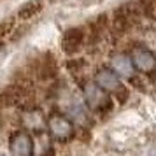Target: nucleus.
<instances>
[{"label": "nucleus", "mask_w": 156, "mask_h": 156, "mask_svg": "<svg viewBox=\"0 0 156 156\" xmlns=\"http://www.w3.org/2000/svg\"><path fill=\"white\" fill-rule=\"evenodd\" d=\"M114 93H116V98H118L119 104H123V102L128 98V90L125 88V86H119L118 90H114Z\"/></svg>", "instance_id": "16"}, {"label": "nucleus", "mask_w": 156, "mask_h": 156, "mask_svg": "<svg viewBox=\"0 0 156 156\" xmlns=\"http://www.w3.org/2000/svg\"><path fill=\"white\" fill-rule=\"evenodd\" d=\"M111 65H112V70L121 77H132L133 76V63L126 55H114L112 60H111Z\"/></svg>", "instance_id": "10"}, {"label": "nucleus", "mask_w": 156, "mask_h": 156, "mask_svg": "<svg viewBox=\"0 0 156 156\" xmlns=\"http://www.w3.org/2000/svg\"><path fill=\"white\" fill-rule=\"evenodd\" d=\"M83 62H81V60H70V62H69V63H67V67H69V69H70L72 72H77L79 69H81V67H83Z\"/></svg>", "instance_id": "17"}, {"label": "nucleus", "mask_w": 156, "mask_h": 156, "mask_svg": "<svg viewBox=\"0 0 156 156\" xmlns=\"http://www.w3.org/2000/svg\"><path fill=\"white\" fill-rule=\"evenodd\" d=\"M0 156H2V154H0Z\"/></svg>", "instance_id": "19"}, {"label": "nucleus", "mask_w": 156, "mask_h": 156, "mask_svg": "<svg viewBox=\"0 0 156 156\" xmlns=\"http://www.w3.org/2000/svg\"><path fill=\"white\" fill-rule=\"evenodd\" d=\"M27 91H28V88L20 84V83L5 86V88L0 91V107L21 105L23 102H25V98H27Z\"/></svg>", "instance_id": "4"}, {"label": "nucleus", "mask_w": 156, "mask_h": 156, "mask_svg": "<svg viewBox=\"0 0 156 156\" xmlns=\"http://www.w3.org/2000/svg\"><path fill=\"white\" fill-rule=\"evenodd\" d=\"M69 114H70L77 123H84L88 119V111H86V105L81 102V100H74L72 105H69Z\"/></svg>", "instance_id": "13"}, {"label": "nucleus", "mask_w": 156, "mask_h": 156, "mask_svg": "<svg viewBox=\"0 0 156 156\" xmlns=\"http://www.w3.org/2000/svg\"><path fill=\"white\" fill-rule=\"evenodd\" d=\"M14 30V20H7V21H2L0 23V37L7 35L9 32Z\"/></svg>", "instance_id": "15"}, {"label": "nucleus", "mask_w": 156, "mask_h": 156, "mask_svg": "<svg viewBox=\"0 0 156 156\" xmlns=\"http://www.w3.org/2000/svg\"><path fill=\"white\" fill-rule=\"evenodd\" d=\"M35 74H37V77L42 79V81L53 79L58 74L56 60L53 58V55H51V53H46V55H42V56L37 60V63H35Z\"/></svg>", "instance_id": "8"}, {"label": "nucleus", "mask_w": 156, "mask_h": 156, "mask_svg": "<svg viewBox=\"0 0 156 156\" xmlns=\"http://www.w3.org/2000/svg\"><path fill=\"white\" fill-rule=\"evenodd\" d=\"M2 48H4V44H2V41H0V51H2Z\"/></svg>", "instance_id": "18"}, {"label": "nucleus", "mask_w": 156, "mask_h": 156, "mask_svg": "<svg viewBox=\"0 0 156 156\" xmlns=\"http://www.w3.org/2000/svg\"><path fill=\"white\" fill-rule=\"evenodd\" d=\"M23 121H25V125H27L28 130H34V132H39V133L44 130V125H46L42 112L37 111V109H30V111H27Z\"/></svg>", "instance_id": "11"}, {"label": "nucleus", "mask_w": 156, "mask_h": 156, "mask_svg": "<svg viewBox=\"0 0 156 156\" xmlns=\"http://www.w3.org/2000/svg\"><path fill=\"white\" fill-rule=\"evenodd\" d=\"M84 100L86 105L93 111H107L111 109V98L107 97V91L100 88L97 83H88L84 86Z\"/></svg>", "instance_id": "3"}, {"label": "nucleus", "mask_w": 156, "mask_h": 156, "mask_svg": "<svg viewBox=\"0 0 156 156\" xmlns=\"http://www.w3.org/2000/svg\"><path fill=\"white\" fill-rule=\"evenodd\" d=\"M95 83L104 88L105 91H114L121 86V81H119V76L112 70V69H100L95 76Z\"/></svg>", "instance_id": "9"}, {"label": "nucleus", "mask_w": 156, "mask_h": 156, "mask_svg": "<svg viewBox=\"0 0 156 156\" xmlns=\"http://www.w3.org/2000/svg\"><path fill=\"white\" fill-rule=\"evenodd\" d=\"M135 5L139 9V14L156 20V0H137Z\"/></svg>", "instance_id": "14"}, {"label": "nucleus", "mask_w": 156, "mask_h": 156, "mask_svg": "<svg viewBox=\"0 0 156 156\" xmlns=\"http://www.w3.org/2000/svg\"><path fill=\"white\" fill-rule=\"evenodd\" d=\"M9 149L12 156H32L34 154V139L28 132H16L11 140H9Z\"/></svg>", "instance_id": "5"}, {"label": "nucleus", "mask_w": 156, "mask_h": 156, "mask_svg": "<svg viewBox=\"0 0 156 156\" xmlns=\"http://www.w3.org/2000/svg\"><path fill=\"white\" fill-rule=\"evenodd\" d=\"M44 7V0H28L21 4V7L18 9V18L21 20H32L34 16H37Z\"/></svg>", "instance_id": "12"}, {"label": "nucleus", "mask_w": 156, "mask_h": 156, "mask_svg": "<svg viewBox=\"0 0 156 156\" xmlns=\"http://www.w3.org/2000/svg\"><path fill=\"white\" fill-rule=\"evenodd\" d=\"M139 9L135 5V2H126L121 7L114 11V20H112V32L116 35H125L135 27V23L139 20Z\"/></svg>", "instance_id": "1"}, {"label": "nucleus", "mask_w": 156, "mask_h": 156, "mask_svg": "<svg viewBox=\"0 0 156 156\" xmlns=\"http://www.w3.org/2000/svg\"><path fill=\"white\" fill-rule=\"evenodd\" d=\"M48 130L49 135L58 142H65L69 140L72 135H74V125L69 118H65L62 114H53L49 119H48Z\"/></svg>", "instance_id": "2"}, {"label": "nucleus", "mask_w": 156, "mask_h": 156, "mask_svg": "<svg viewBox=\"0 0 156 156\" xmlns=\"http://www.w3.org/2000/svg\"><path fill=\"white\" fill-rule=\"evenodd\" d=\"M130 60H132V63H133L137 70L146 72V74H149V72H153L156 69V56L147 48H140V46L133 48Z\"/></svg>", "instance_id": "6"}, {"label": "nucleus", "mask_w": 156, "mask_h": 156, "mask_svg": "<svg viewBox=\"0 0 156 156\" xmlns=\"http://www.w3.org/2000/svg\"><path fill=\"white\" fill-rule=\"evenodd\" d=\"M84 37H86V34L81 27L69 28L63 34V37H62V49H63V53H67V55H76L83 48Z\"/></svg>", "instance_id": "7"}]
</instances>
